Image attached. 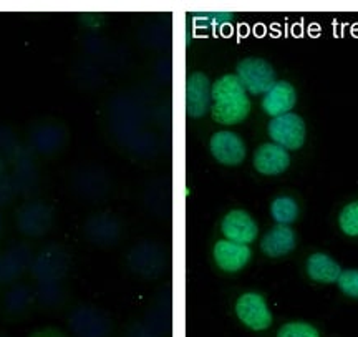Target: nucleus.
<instances>
[{
	"instance_id": "3",
	"label": "nucleus",
	"mask_w": 358,
	"mask_h": 337,
	"mask_svg": "<svg viewBox=\"0 0 358 337\" xmlns=\"http://www.w3.org/2000/svg\"><path fill=\"white\" fill-rule=\"evenodd\" d=\"M13 223L25 240H40L47 236L55 224V208L42 198L24 200L13 209Z\"/></svg>"
},
{
	"instance_id": "9",
	"label": "nucleus",
	"mask_w": 358,
	"mask_h": 337,
	"mask_svg": "<svg viewBox=\"0 0 358 337\" xmlns=\"http://www.w3.org/2000/svg\"><path fill=\"white\" fill-rule=\"evenodd\" d=\"M37 312L45 316H65L73 304V293L66 281L34 282Z\"/></svg>"
},
{
	"instance_id": "24",
	"label": "nucleus",
	"mask_w": 358,
	"mask_h": 337,
	"mask_svg": "<svg viewBox=\"0 0 358 337\" xmlns=\"http://www.w3.org/2000/svg\"><path fill=\"white\" fill-rule=\"evenodd\" d=\"M129 264L136 273L145 274V276H155L158 274V269L163 266V256L153 248L140 246L129 254Z\"/></svg>"
},
{
	"instance_id": "27",
	"label": "nucleus",
	"mask_w": 358,
	"mask_h": 337,
	"mask_svg": "<svg viewBox=\"0 0 358 337\" xmlns=\"http://www.w3.org/2000/svg\"><path fill=\"white\" fill-rule=\"evenodd\" d=\"M277 337H320V332L308 322H287L277 332Z\"/></svg>"
},
{
	"instance_id": "11",
	"label": "nucleus",
	"mask_w": 358,
	"mask_h": 337,
	"mask_svg": "<svg viewBox=\"0 0 358 337\" xmlns=\"http://www.w3.org/2000/svg\"><path fill=\"white\" fill-rule=\"evenodd\" d=\"M10 178L15 185V190L19 193V198L24 200H34L40 198L43 185L42 168L38 165V158L35 155L25 156L24 160L17 161L8 170Z\"/></svg>"
},
{
	"instance_id": "31",
	"label": "nucleus",
	"mask_w": 358,
	"mask_h": 337,
	"mask_svg": "<svg viewBox=\"0 0 358 337\" xmlns=\"http://www.w3.org/2000/svg\"><path fill=\"white\" fill-rule=\"evenodd\" d=\"M29 337H71V334L58 326H43L30 332Z\"/></svg>"
},
{
	"instance_id": "19",
	"label": "nucleus",
	"mask_w": 358,
	"mask_h": 337,
	"mask_svg": "<svg viewBox=\"0 0 358 337\" xmlns=\"http://www.w3.org/2000/svg\"><path fill=\"white\" fill-rule=\"evenodd\" d=\"M289 165L290 156L287 150L275 145V143H264L254 155V168L261 174H267V177L284 173L289 168Z\"/></svg>"
},
{
	"instance_id": "22",
	"label": "nucleus",
	"mask_w": 358,
	"mask_h": 337,
	"mask_svg": "<svg viewBox=\"0 0 358 337\" xmlns=\"http://www.w3.org/2000/svg\"><path fill=\"white\" fill-rule=\"evenodd\" d=\"M0 155L7 160L8 166H10L19 160L25 158V156L34 155V153L27 146L19 130L13 125L0 123Z\"/></svg>"
},
{
	"instance_id": "18",
	"label": "nucleus",
	"mask_w": 358,
	"mask_h": 337,
	"mask_svg": "<svg viewBox=\"0 0 358 337\" xmlns=\"http://www.w3.org/2000/svg\"><path fill=\"white\" fill-rule=\"evenodd\" d=\"M214 263L224 273H239L241 269L248 266L252 258V251L248 245H239V242L229 240H219L213 249Z\"/></svg>"
},
{
	"instance_id": "34",
	"label": "nucleus",
	"mask_w": 358,
	"mask_h": 337,
	"mask_svg": "<svg viewBox=\"0 0 358 337\" xmlns=\"http://www.w3.org/2000/svg\"><path fill=\"white\" fill-rule=\"evenodd\" d=\"M0 337H12V336H10V334H7V332L0 331Z\"/></svg>"
},
{
	"instance_id": "13",
	"label": "nucleus",
	"mask_w": 358,
	"mask_h": 337,
	"mask_svg": "<svg viewBox=\"0 0 358 337\" xmlns=\"http://www.w3.org/2000/svg\"><path fill=\"white\" fill-rule=\"evenodd\" d=\"M268 135L284 150H299L306 142V123L295 114L275 116L268 123Z\"/></svg>"
},
{
	"instance_id": "21",
	"label": "nucleus",
	"mask_w": 358,
	"mask_h": 337,
	"mask_svg": "<svg viewBox=\"0 0 358 337\" xmlns=\"http://www.w3.org/2000/svg\"><path fill=\"white\" fill-rule=\"evenodd\" d=\"M295 245H297V238H295L294 229L285 224H277L262 238L261 249L268 258H280L294 251Z\"/></svg>"
},
{
	"instance_id": "5",
	"label": "nucleus",
	"mask_w": 358,
	"mask_h": 337,
	"mask_svg": "<svg viewBox=\"0 0 358 337\" xmlns=\"http://www.w3.org/2000/svg\"><path fill=\"white\" fill-rule=\"evenodd\" d=\"M71 254L62 242H45L38 249H35L30 277L32 282H52L66 281L71 271Z\"/></svg>"
},
{
	"instance_id": "16",
	"label": "nucleus",
	"mask_w": 358,
	"mask_h": 337,
	"mask_svg": "<svg viewBox=\"0 0 358 337\" xmlns=\"http://www.w3.org/2000/svg\"><path fill=\"white\" fill-rule=\"evenodd\" d=\"M213 83L203 71H192L186 80V111L191 118H201L211 110Z\"/></svg>"
},
{
	"instance_id": "7",
	"label": "nucleus",
	"mask_w": 358,
	"mask_h": 337,
	"mask_svg": "<svg viewBox=\"0 0 358 337\" xmlns=\"http://www.w3.org/2000/svg\"><path fill=\"white\" fill-rule=\"evenodd\" d=\"M66 188L75 200L83 203H96L105 198L108 190L105 173L95 165L75 163L66 172Z\"/></svg>"
},
{
	"instance_id": "4",
	"label": "nucleus",
	"mask_w": 358,
	"mask_h": 337,
	"mask_svg": "<svg viewBox=\"0 0 358 337\" xmlns=\"http://www.w3.org/2000/svg\"><path fill=\"white\" fill-rule=\"evenodd\" d=\"M65 324L71 337H111L113 322L95 304L77 301L65 312Z\"/></svg>"
},
{
	"instance_id": "2",
	"label": "nucleus",
	"mask_w": 358,
	"mask_h": 337,
	"mask_svg": "<svg viewBox=\"0 0 358 337\" xmlns=\"http://www.w3.org/2000/svg\"><path fill=\"white\" fill-rule=\"evenodd\" d=\"M24 140L37 158L53 160L69 146L70 130L66 121L58 116H37L27 125Z\"/></svg>"
},
{
	"instance_id": "23",
	"label": "nucleus",
	"mask_w": 358,
	"mask_h": 337,
	"mask_svg": "<svg viewBox=\"0 0 358 337\" xmlns=\"http://www.w3.org/2000/svg\"><path fill=\"white\" fill-rule=\"evenodd\" d=\"M307 274L313 281L324 282V284H332V282L338 281L342 269H340L338 263L334 261L329 254L315 253L308 258Z\"/></svg>"
},
{
	"instance_id": "33",
	"label": "nucleus",
	"mask_w": 358,
	"mask_h": 337,
	"mask_svg": "<svg viewBox=\"0 0 358 337\" xmlns=\"http://www.w3.org/2000/svg\"><path fill=\"white\" fill-rule=\"evenodd\" d=\"M3 235H6V218H3V211L0 209V242L3 240Z\"/></svg>"
},
{
	"instance_id": "15",
	"label": "nucleus",
	"mask_w": 358,
	"mask_h": 337,
	"mask_svg": "<svg viewBox=\"0 0 358 337\" xmlns=\"http://www.w3.org/2000/svg\"><path fill=\"white\" fill-rule=\"evenodd\" d=\"M209 151L214 160L224 166H239L248 153L243 138L229 130H221L213 135L209 140Z\"/></svg>"
},
{
	"instance_id": "29",
	"label": "nucleus",
	"mask_w": 358,
	"mask_h": 337,
	"mask_svg": "<svg viewBox=\"0 0 358 337\" xmlns=\"http://www.w3.org/2000/svg\"><path fill=\"white\" fill-rule=\"evenodd\" d=\"M337 282H338V287L342 289L343 294L358 299V269H348V271H342Z\"/></svg>"
},
{
	"instance_id": "17",
	"label": "nucleus",
	"mask_w": 358,
	"mask_h": 337,
	"mask_svg": "<svg viewBox=\"0 0 358 337\" xmlns=\"http://www.w3.org/2000/svg\"><path fill=\"white\" fill-rule=\"evenodd\" d=\"M221 233L224 240L239 242V245H250L257 238L259 228L248 211L232 209L222 218Z\"/></svg>"
},
{
	"instance_id": "10",
	"label": "nucleus",
	"mask_w": 358,
	"mask_h": 337,
	"mask_svg": "<svg viewBox=\"0 0 358 337\" xmlns=\"http://www.w3.org/2000/svg\"><path fill=\"white\" fill-rule=\"evenodd\" d=\"M236 76L241 80L245 92L252 95H266L274 87L275 71L268 62L262 58H244L236 67Z\"/></svg>"
},
{
	"instance_id": "8",
	"label": "nucleus",
	"mask_w": 358,
	"mask_h": 337,
	"mask_svg": "<svg viewBox=\"0 0 358 337\" xmlns=\"http://www.w3.org/2000/svg\"><path fill=\"white\" fill-rule=\"evenodd\" d=\"M35 256V248L29 240H15L0 249V289L24 281Z\"/></svg>"
},
{
	"instance_id": "32",
	"label": "nucleus",
	"mask_w": 358,
	"mask_h": 337,
	"mask_svg": "<svg viewBox=\"0 0 358 337\" xmlns=\"http://www.w3.org/2000/svg\"><path fill=\"white\" fill-rule=\"evenodd\" d=\"M8 170H10V166H8L7 160L3 158L2 155H0V178H2V177H6V174L8 173Z\"/></svg>"
},
{
	"instance_id": "30",
	"label": "nucleus",
	"mask_w": 358,
	"mask_h": 337,
	"mask_svg": "<svg viewBox=\"0 0 358 337\" xmlns=\"http://www.w3.org/2000/svg\"><path fill=\"white\" fill-rule=\"evenodd\" d=\"M231 19H232L231 13H201V15H196L194 22L216 27V25L226 24V22H229Z\"/></svg>"
},
{
	"instance_id": "6",
	"label": "nucleus",
	"mask_w": 358,
	"mask_h": 337,
	"mask_svg": "<svg viewBox=\"0 0 358 337\" xmlns=\"http://www.w3.org/2000/svg\"><path fill=\"white\" fill-rule=\"evenodd\" d=\"M37 312L34 282L19 281L0 289V319L6 324H20Z\"/></svg>"
},
{
	"instance_id": "26",
	"label": "nucleus",
	"mask_w": 358,
	"mask_h": 337,
	"mask_svg": "<svg viewBox=\"0 0 358 337\" xmlns=\"http://www.w3.org/2000/svg\"><path fill=\"white\" fill-rule=\"evenodd\" d=\"M340 228L348 236H358V201L347 205L338 218Z\"/></svg>"
},
{
	"instance_id": "14",
	"label": "nucleus",
	"mask_w": 358,
	"mask_h": 337,
	"mask_svg": "<svg viewBox=\"0 0 358 337\" xmlns=\"http://www.w3.org/2000/svg\"><path fill=\"white\" fill-rule=\"evenodd\" d=\"M83 236L90 245L98 248L111 246L120 236V224L115 214L108 211H98L90 214L83 223Z\"/></svg>"
},
{
	"instance_id": "1",
	"label": "nucleus",
	"mask_w": 358,
	"mask_h": 337,
	"mask_svg": "<svg viewBox=\"0 0 358 337\" xmlns=\"http://www.w3.org/2000/svg\"><path fill=\"white\" fill-rule=\"evenodd\" d=\"M211 116L221 125H236L248 118L250 100L236 75L227 74L217 78L211 90Z\"/></svg>"
},
{
	"instance_id": "25",
	"label": "nucleus",
	"mask_w": 358,
	"mask_h": 337,
	"mask_svg": "<svg viewBox=\"0 0 358 337\" xmlns=\"http://www.w3.org/2000/svg\"><path fill=\"white\" fill-rule=\"evenodd\" d=\"M271 214L275 219L277 224H285L289 226L299 216V205L294 198L290 196H279L272 201Z\"/></svg>"
},
{
	"instance_id": "20",
	"label": "nucleus",
	"mask_w": 358,
	"mask_h": 337,
	"mask_svg": "<svg viewBox=\"0 0 358 337\" xmlns=\"http://www.w3.org/2000/svg\"><path fill=\"white\" fill-rule=\"evenodd\" d=\"M297 102V93L289 82H275L262 98V109L271 116H282L289 114Z\"/></svg>"
},
{
	"instance_id": "12",
	"label": "nucleus",
	"mask_w": 358,
	"mask_h": 337,
	"mask_svg": "<svg viewBox=\"0 0 358 337\" xmlns=\"http://www.w3.org/2000/svg\"><path fill=\"white\" fill-rule=\"evenodd\" d=\"M236 316L250 331H266L272 326V312L259 293H244L236 301Z\"/></svg>"
},
{
	"instance_id": "28",
	"label": "nucleus",
	"mask_w": 358,
	"mask_h": 337,
	"mask_svg": "<svg viewBox=\"0 0 358 337\" xmlns=\"http://www.w3.org/2000/svg\"><path fill=\"white\" fill-rule=\"evenodd\" d=\"M19 200V193L13 185L10 173H7L6 177L0 178V209H6L8 206H12L15 201Z\"/></svg>"
}]
</instances>
